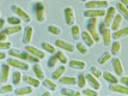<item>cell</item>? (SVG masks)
I'll return each mask as SVG.
<instances>
[{"instance_id":"1","label":"cell","mask_w":128,"mask_h":96,"mask_svg":"<svg viewBox=\"0 0 128 96\" xmlns=\"http://www.w3.org/2000/svg\"><path fill=\"white\" fill-rule=\"evenodd\" d=\"M97 24H98V18H89L88 22H86V30L92 35V37H94L96 43L100 42V40H102L100 30L97 28Z\"/></svg>"},{"instance_id":"2","label":"cell","mask_w":128,"mask_h":96,"mask_svg":"<svg viewBox=\"0 0 128 96\" xmlns=\"http://www.w3.org/2000/svg\"><path fill=\"white\" fill-rule=\"evenodd\" d=\"M98 30H100V34L102 36V41L104 46H110L112 41V28L108 27L106 23H100V27H98Z\"/></svg>"},{"instance_id":"3","label":"cell","mask_w":128,"mask_h":96,"mask_svg":"<svg viewBox=\"0 0 128 96\" xmlns=\"http://www.w3.org/2000/svg\"><path fill=\"white\" fill-rule=\"evenodd\" d=\"M34 12H35V17L36 21L40 23L44 22L46 19V6L42 1H36L34 4Z\"/></svg>"},{"instance_id":"4","label":"cell","mask_w":128,"mask_h":96,"mask_svg":"<svg viewBox=\"0 0 128 96\" xmlns=\"http://www.w3.org/2000/svg\"><path fill=\"white\" fill-rule=\"evenodd\" d=\"M7 64H10L12 67H16L18 70H22V71H28L29 70V64L25 60H20V59H17V58H8L7 59Z\"/></svg>"},{"instance_id":"5","label":"cell","mask_w":128,"mask_h":96,"mask_svg":"<svg viewBox=\"0 0 128 96\" xmlns=\"http://www.w3.org/2000/svg\"><path fill=\"white\" fill-rule=\"evenodd\" d=\"M11 11L16 15V16H18V17H20L24 21L25 23H30L31 22V17H30V15H29L28 12L25 11L24 9H22L20 6H18V5H12L11 6Z\"/></svg>"},{"instance_id":"6","label":"cell","mask_w":128,"mask_h":96,"mask_svg":"<svg viewBox=\"0 0 128 96\" xmlns=\"http://www.w3.org/2000/svg\"><path fill=\"white\" fill-rule=\"evenodd\" d=\"M85 7L89 9H108L109 7V1L108 0H91L85 3Z\"/></svg>"},{"instance_id":"7","label":"cell","mask_w":128,"mask_h":96,"mask_svg":"<svg viewBox=\"0 0 128 96\" xmlns=\"http://www.w3.org/2000/svg\"><path fill=\"white\" fill-rule=\"evenodd\" d=\"M106 12L103 9H86V11L83 12V16L86 18H100L106 16Z\"/></svg>"},{"instance_id":"8","label":"cell","mask_w":128,"mask_h":96,"mask_svg":"<svg viewBox=\"0 0 128 96\" xmlns=\"http://www.w3.org/2000/svg\"><path fill=\"white\" fill-rule=\"evenodd\" d=\"M11 65L10 64H1V70H0V82L1 84L7 83V80L10 78V73H11Z\"/></svg>"},{"instance_id":"9","label":"cell","mask_w":128,"mask_h":96,"mask_svg":"<svg viewBox=\"0 0 128 96\" xmlns=\"http://www.w3.org/2000/svg\"><path fill=\"white\" fill-rule=\"evenodd\" d=\"M116 13H117L116 6H109V7L106 9V16H104V23H106L108 27L112 25V21H114L115 16H116Z\"/></svg>"},{"instance_id":"10","label":"cell","mask_w":128,"mask_h":96,"mask_svg":"<svg viewBox=\"0 0 128 96\" xmlns=\"http://www.w3.org/2000/svg\"><path fill=\"white\" fill-rule=\"evenodd\" d=\"M64 15H65V22L67 25H71L72 27L74 22H76V15H74V10L71 6H67L64 10Z\"/></svg>"},{"instance_id":"11","label":"cell","mask_w":128,"mask_h":96,"mask_svg":"<svg viewBox=\"0 0 128 96\" xmlns=\"http://www.w3.org/2000/svg\"><path fill=\"white\" fill-rule=\"evenodd\" d=\"M109 90L112 92H117V94L128 95V85L123 84V83H114V84H110Z\"/></svg>"},{"instance_id":"12","label":"cell","mask_w":128,"mask_h":96,"mask_svg":"<svg viewBox=\"0 0 128 96\" xmlns=\"http://www.w3.org/2000/svg\"><path fill=\"white\" fill-rule=\"evenodd\" d=\"M25 51L29 52V53L32 54V55H35V57L40 58L41 60L46 58V51H42V49H40V48H36L35 46L25 45Z\"/></svg>"},{"instance_id":"13","label":"cell","mask_w":128,"mask_h":96,"mask_svg":"<svg viewBox=\"0 0 128 96\" xmlns=\"http://www.w3.org/2000/svg\"><path fill=\"white\" fill-rule=\"evenodd\" d=\"M55 46L58 48L62 49V51H67V52H70V53H73L74 49H76V47H74L72 43L66 42V41H62V40H59V39L55 41Z\"/></svg>"},{"instance_id":"14","label":"cell","mask_w":128,"mask_h":96,"mask_svg":"<svg viewBox=\"0 0 128 96\" xmlns=\"http://www.w3.org/2000/svg\"><path fill=\"white\" fill-rule=\"evenodd\" d=\"M112 68L115 70V74L121 77L123 76V66H122V62L120 60V58H112Z\"/></svg>"},{"instance_id":"15","label":"cell","mask_w":128,"mask_h":96,"mask_svg":"<svg viewBox=\"0 0 128 96\" xmlns=\"http://www.w3.org/2000/svg\"><path fill=\"white\" fill-rule=\"evenodd\" d=\"M32 34H34V28L32 27H25L24 28V35H23V43L24 45H30L31 40H32Z\"/></svg>"},{"instance_id":"16","label":"cell","mask_w":128,"mask_h":96,"mask_svg":"<svg viewBox=\"0 0 128 96\" xmlns=\"http://www.w3.org/2000/svg\"><path fill=\"white\" fill-rule=\"evenodd\" d=\"M86 79H88V83L90 84V86H91V88H94V89H96V90H100V80H98V78H97V77H95L92 73H88V74H86Z\"/></svg>"},{"instance_id":"17","label":"cell","mask_w":128,"mask_h":96,"mask_svg":"<svg viewBox=\"0 0 128 96\" xmlns=\"http://www.w3.org/2000/svg\"><path fill=\"white\" fill-rule=\"evenodd\" d=\"M23 30L22 25H8L7 28H4L1 29V31L6 34L7 36H10V35H13V34H18V33H20Z\"/></svg>"},{"instance_id":"18","label":"cell","mask_w":128,"mask_h":96,"mask_svg":"<svg viewBox=\"0 0 128 96\" xmlns=\"http://www.w3.org/2000/svg\"><path fill=\"white\" fill-rule=\"evenodd\" d=\"M80 36H82V39H83L84 43L88 46V47H92V46L95 45V40H94L92 35L90 34L88 30H85V31H82V33H80Z\"/></svg>"},{"instance_id":"19","label":"cell","mask_w":128,"mask_h":96,"mask_svg":"<svg viewBox=\"0 0 128 96\" xmlns=\"http://www.w3.org/2000/svg\"><path fill=\"white\" fill-rule=\"evenodd\" d=\"M23 82H24V83H26L28 85L34 86V88H38L40 84H41V79H38L37 77H36V78L30 77V76H28V74L23 76Z\"/></svg>"},{"instance_id":"20","label":"cell","mask_w":128,"mask_h":96,"mask_svg":"<svg viewBox=\"0 0 128 96\" xmlns=\"http://www.w3.org/2000/svg\"><path fill=\"white\" fill-rule=\"evenodd\" d=\"M122 22H123V16L118 12V13H116V16H115V18H114V21H112V25H110V28H112V31L118 30L120 27H121V24H122Z\"/></svg>"},{"instance_id":"21","label":"cell","mask_w":128,"mask_h":96,"mask_svg":"<svg viewBox=\"0 0 128 96\" xmlns=\"http://www.w3.org/2000/svg\"><path fill=\"white\" fill-rule=\"evenodd\" d=\"M126 36H128V25L112 33V40H120V39L126 37Z\"/></svg>"},{"instance_id":"22","label":"cell","mask_w":128,"mask_h":96,"mask_svg":"<svg viewBox=\"0 0 128 96\" xmlns=\"http://www.w3.org/2000/svg\"><path fill=\"white\" fill-rule=\"evenodd\" d=\"M34 91V86L29 85V86H20L14 90V94L17 96H23V95H29V94H32Z\"/></svg>"},{"instance_id":"23","label":"cell","mask_w":128,"mask_h":96,"mask_svg":"<svg viewBox=\"0 0 128 96\" xmlns=\"http://www.w3.org/2000/svg\"><path fill=\"white\" fill-rule=\"evenodd\" d=\"M66 72V66L62 64V65H60L59 67L56 68L55 71L52 73V79H54V80H58V79H60L62 77V74Z\"/></svg>"},{"instance_id":"24","label":"cell","mask_w":128,"mask_h":96,"mask_svg":"<svg viewBox=\"0 0 128 96\" xmlns=\"http://www.w3.org/2000/svg\"><path fill=\"white\" fill-rule=\"evenodd\" d=\"M68 66L73 70H84L86 67V64L80 60H70L68 61Z\"/></svg>"},{"instance_id":"25","label":"cell","mask_w":128,"mask_h":96,"mask_svg":"<svg viewBox=\"0 0 128 96\" xmlns=\"http://www.w3.org/2000/svg\"><path fill=\"white\" fill-rule=\"evenodd\" d=\"M32 71H34V73H35V76L38 79H41V80L44 79V71H43V68H42V66H41L40 64H35V65H34Z\"/></svg>"},{"instance_id":"26","label":"cell","mask_w":128,"mask_h":96,"mask_svg":"<svg viewBox=\"0 0 128 96\" xmlns=\"http://www.w3.org/2000/svg\"><path fill=\"white\" fill-rule=\"evenodd\" d=\"M60 84L62 85H76L77 84V78L73 76H68V77H61L59 79Z\"/></svg>"},{"instance_id":"27","label":"cell","mask_w":128,"mask_h":96,"mask_svg":"<svg viewBox=\"0 0 128 96\" xmlns=\"http://www.w3.org/2000/svg\"><path fill=\"white\" fill-rule=\"evenodd\" d=\"M103 78L106 79L108 83H110V84H114V83H118V78H117L116 76L112 72H109V71H106V72H103V76H102Z\"/></svg>"},{"instance_id":"28","label":"cell","mask_w":128,"mask_h":96,"mask_svg":"<svg viewBox=\"0 0 128 96\" xmlns=\"http://www.w3.org/2000/svg\"><path fill=\"white\" fill-rule=\"evenodd\" d=\"M116 9H117V11L123 16V18H124L126 21H128V9H127V6L120 1V3H117L116 4Z\"/></svg>"},{"instance_id":"29","label":"cell","mask_w":128,"mask_h":96,"mask_svg":"<svg viewBox=\"0 0 128 96\" xmlns=\"http://www.w3.org/2000/svg\"><path fill=\"white\" fill-rule=\"evenodd\" d=\"M112 55H118L121 52V42L118 40H114V42H112Z\"/></svg>"},{"instance_id":"30","label":"cell","mask_w":128,"mask_h":96,"mask_svg":"<svg viewBox=\"0 0 128 96\" xmlns=\"http://www.w3.org/2000/svg\"><path fill=\"white\" fill-rule=\"evenodd\" d=\"M42 84H43V86L44 88H47V89H49V90L52 91H55L56 89H58V85L54 83V79H43L42 80Z\"/></svg>"},{"instance_id":"31","label":"cell","mask_w":128,"mask_h":96,"mask_svg":"<svg viewBox=\"0 0 128 96\" xmlns=\"http://www.w3.org/2000/svg\"><path fill=\"white\" fill-rule=\"evenodd\" d=\"M22 80H23V76H22V73H20V70H19V71L12 72V84L18 85Z\"/></svg>"},{"instance_id":"32","label":"cell","mask_w":128,"mask_h":96,"mask_svg":"<svg viewBox=\"0 0 128 96\" xmlns=\"http://www.w3.org/2000/svg\"><path fill=\"white\" fill-rule=\"evenodd\" d=\"M41 48H42L43 51H46L47 53H50V54L56 53V48L53 45L48 43V42H42V43H41Z\"/></svg>"},{"instance_id":"33","label":"cell","mask_w":128,"mask_h":96,"mask_svg":"<svg viewBox=\"0 0 128 96\" xmlns=\"http://www.w3.org/2000/svg\"><path fill=\"white\" fill-rule=\"evenodd\" d=\"M86 82H88V79H86V74L80 73L78 77H77V84H78L79 88H82V89L86 88Z\"/></svg>"},{"instance_id":"34","label":"cell","mask_w":128,"mask_h":96,"mask_svg":"<svg viewBox=\"0 0 128 96\" xmlns=\"http://www.w3.org/2000/svg\"><path fill=\"white\" fill-rule=\"evenodd\" d=\"M7 19V23L10 24V25H20L22 24V18L18 17V16H10L8 18H6Z\"/></svg>"},{"instance_id":"35","label":"cell","mask_w":128,"mask_h":96,"mask_svg":"<svg viewBox=\"0 0 128 96\" xmlns=\"http://www.w3.org/2000/svg\"><path fill=\"white\" fill-rule=\"evenodd\" d=\"M110 59H112V52H104V53L100 55V59H98V62H100V65H104V64L108 62Z\"/></svg>"},{"instance_id":"36","label":"cell","mask_w":128,"mask_h":96,"mask_svg":"<svg viewBox=\"0 0 128 96\" xmlns=\"http://www.w3.org/2000/svg\"><path fill=\"white\" fill-rule=\"evenodd\" d=\"M48 31H49L50 34L53 35H61L62 30L60 27H58V25H54V24H50V25H48Z\"/></svg>"},{"instance_id":"37","label":"cell","mask_w":128,"mask_h":96,"mask_svg":"<svg viewBox=\"0 0 128 96\" xmlns=\"http://www.w3.org/2000/svg\"><path fill=\"white\" fill-rule=\"evenodd\" d=\"M13 91V85L11 84H2L0 86V94L4 95V94H7V92H12Z\"/></svg>"},{"instance_id":"38","label":"cell","mask_w":128,"mask_h":96,"mask_svg":"<svg viewBox=\"0 0 128 96\" xmlns=\"http://www.w3.org/2000/svg\"><path fill=\"white\" fill-rule=\"evenodd\" d=\"M83 95H86V96H97L98 95V90H96L94 88H84L83 91H82Z\"/></svg>"},{"instance_id":"39","label":"cell","mask_w":128,"mask_h":96,"mask_svg":"<svg viewBox=\"0 0 128 96\" xmlns=\"http://www.w3.org/2000/svg\"><path fill=\"white\" fill-rule=\"evenodd\" d=\"M59 61V59H58V55H56L55 53L52 55V57L48 59V61H47V66L49 68H52V67H55V65H56V62Z\"/></svg>"},{"instance_id":"40","label":"cell","mask_w":128,"mask_h":96,"mask_svg":"<svg viewBox=\"0 0 128 96\" xmlns=\"http://www.w3.org/2000/svg\"><path fill=\"white\" fill-rule=\"evenodd\" d=\"M61 94L62 95H67V96H79L82 92L76 91V90H71V89H67V88H62Z\"/></svg>"},{"instance_id":"41","label":"cell","mask_w":128,"mask_h":96,"mask_svg":"<svg viewBox=\"0 0 128 96\" xmlns=\"http://www.w3.org/2000/svg\"><path fill=\"white\" fill-rule=\"evenodd\" d=\"M55 54L58 55V59H59V61L61 62V64H64V65H65V64H67V62H68V58H67V55L62 51L56 52Z\"/></svg>"},{"instance_id":"42","label":"cell","mask_w":128,"mask_h":96,"mask_svg":"<svg viewBox=\"0 0 128 96\" xmlns=\"http://www.w3.org/2000/svg\"><path fill=\"white\" fill-rule=\"evenodd\" d=\"M76 48H77V51L80 52L82 54H88V52H89L88 46L85 45V43H83V42H78L77 46H76Z\"/></svg>"},{"instance_id":"43","label":"cell","mask_w":128,"mask_h":96,"mask_svg":"<svg viewBox=\"0 0 128 96\" xmlns=\"http://www.w3.org/2000/svg\"><path fill=\"white\" fill-rule=\"evenodd\" d=\"M90 73H92L95 77H97V78H100V77L103 76V72H102L98 67H96V66H92V67L90 68Z\"/></svg>"},{"instance_id":"44","label":"cell","mask_w":128,"mask_h":96,"mask_svg":"<svg viewBox=\"0 0 128 96\" xmlns=\"http://www.w3.org/2000/svg\"><path fill=\"white\" fill-rule=\"evenodd\" d=\"M71 31H72V36L74 39H77V36L80 34V27L77 25V24H73L72 28H71Z\"/></svg>"},{"instance_id":"45","label":"cell","mask_w":128,"mask_h":96,"mask_svg":"<svg viewBox=\"0 0 128 96\" xmlns=\"http://www.w3.org/2000/svg\"><path fill=\"white\" fill-rule=\"evenodd\" d=\"M12 43L10 41H0V49H11Z\"/></svg>"},{"instance_id":"46","label":"cell","mask_w":128,"mask_h":96,"mask_svg":"<svg viewBox=\"0 0 128 96\" xmlns=\"http://www.w3.org/2000/svg\"><path fill=\"white\" fill-rule=\"evenodd\" d=\"M120 82H121V83H123V84L128 85V77H126V76H121V78H120Z\"/></svg>"},{"instance_id":"47","label":"cell","mask_w":128,"mask_h":96,"mask_svg":"<svg viewBox=\"0 0 128 96\" xmlns=\"http://www.w3.org/2000/svg\"><path fill=\"white\" fill-rule=\"evenodd\" d=\"M7 21V19H5V18H1V21H0V28L4 29L5 28V22Z\"/></svg>"},{"instance_id":"48","label":"cell","mask_w":128,"mask_h":96,"mask_svg":"<svg viewBox=\"0 0 128 96\" xmlns=\"http://www.w3.org/2000/svg\"><path fill=\"white\" fill-rule=\"evenodd\" d=\"M6 37H7V35L4 34L2 31L0 33V41H6Z\"/></svg>"},{"instance_id":"49","label":"cell","mask_w":128,"mask_h":96,"mask_svg":"<svg viewBox=\"0 0 128 96\" xmlns=\"http://www.w3.org/2000/svg\"><path fill=\"white\" fill-rule=\"evenodd\" d=\"M5 58H6L5 49H1V51H0V59H5Z\"/></svg>"},{"instance_id":"50","label":"cell","mask_w":128,"mask_h":96,"mask_svg":"<svg viewBox=\"0 0 128 96\" xmlns=\"http://www.w3.org/2000/svg\"><path fill=\"white\" fill-rule=\"evenodd\" d=\"M52 92H53V91H52V90H49V89H48V90H47V91H44V92L42 94V96H52Z\"/></svg>"},{"instance_id":"51","label":"cell","mask_w":128,"mask_h":96,"mask_svg":"<svg viewBox=\"0 0 128 96\" xmlns=\"http://www.w3.org/2000/svg\"><path fill=\"white\" fill-rule=\"evenodd\" d=\"M120 1H121L122 4H124V5H126V6L128 5V0H120Z\"/></svg>"},{"instance_id":"52","label":"cell","mask_w":128,"mask_h":96,"mask_svg":"<svg viewBox=\"0 0 128 96\" xmlns=\"http://www.w3.org/2000/svg\"><path fill=\"white\" fill-rule=\"evenodd\" d=\"M82 1H84V3H86V0H82Z\"/></svg>"},{"instance_id":"53","label":"cell","mask_w":128,"mask_h":96,"mask_svg":"<svg viewBox=\"0 0 128 96\" xmlns=\"http://www.w3.org/2000/svg\"><path fill=\"white\" fill-rule=\"evenodd\" d=\"M127 9H128V5H127Z\"/></svg>"},{"instance_id":"54","label":"cell","mask_w":128,"mask_h":96,"mask_svg":"<svg viewBox=\"0 0 128 96\" xmlns=\"http://www.w3.org/2000/svg\"><path fill=\"white\" fill-rule=\"evenodd\" d=\"M108 1H110V0H108Z\"/></svg>"}]
</instances>
